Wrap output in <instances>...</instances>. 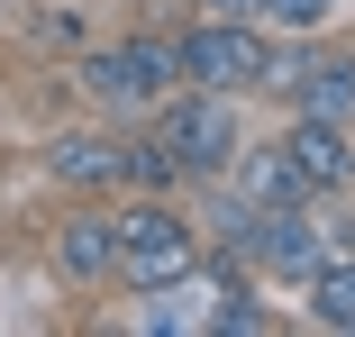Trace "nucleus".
Instances as JSON below:
<instances>
[{"mask_svg": "<svg viewBox=\"0 0 355 337\" xmlns=\"http://www.w3.org/2000/svg\"><path fill=\"white\" fill-rule=\"evenodd\" d=\"M255 210H292V200H310V182H301V164H292V146H237V173H228Z\"/></svg>", "mask_w": 355, "mask_h": 337, "instance_id": "obj_10", "label": "nucleus"}, {"mask_svg": "<svg viewBox=\"0 0 355 337\" xmlns=\"http://www.w3.org/2000/svg\"><path fill=\"white\" fill-rule=\"evenodd\" d=\"M282 146H292L310 200H346V191H355V146H346L337 119H292V137H282Z\"/></svg>", "mask_w": 355, "mask_h": 337, "instance_id": "obj_8", "label": "nucleus"}, {"mask_svg": "<svg viewBox=\"0 0 355 337\" xmlns=\"http://www.w3.org/2000/svg\"><path fill=\"white\" fill-rule=\"evenodd\" d=\"M128 182L146 191V200H173V191H182L191 173H182V155H173L164 137H137V146H128Z\"/></svg>", "mask_w": 355, "mask_h": 337, "instance_id": "obj_13", "label": "nucleus"}, {"mask_svg": "<svg viewBox=\"0 0 355 337\" xmlns=\"http://www.w3.org/2000/svg\"><path fill=\"white\" fill-rule=\"evenodd\" d=\"M209 237H219V255H228V264H255V237H264V210H255L246 191H228V200H219V219H209Z\"/></svg>", "mask_w": 355, "mask_h": 337, "instance_id": "obj_14", "label": "nucleus"}, {"mask_svg": "<svg viewBox=\"0 0 355 337\" xmlns=\"http://www.w3.org/2000/svg\"><path fill=\"white\" fill-rule=\"evenodd\" d=\"M264 37H255V19H200L191 37H182V83L191 92H264Z\"/></svg>", "mask_w": 355, "mask_h": 337, "instance_id": "obj_4", "label": "nucleus"}, {"mask_svg": "<svg viewBox=\"0 0 355 337\" xmlns=\"http://www.w3.org/2000/svg\"><path fill=\"white\" fill-rule=\"evenodd\" d=\"M92 101H173L182 92V37H128V46H101L83 55L73 74Z\"/></svg>", "mask_w": 355, "mask_h": 337, "instance_id": "obj_3", "label": "nucleus"}, {"mask_svg": "<svg viewBox=\"0 0 355 337\" xmlns=\"http://www.w3.org/2000/svg\"><path fill=\"white\" fill-rule=\"evenodd\" d=\"M337 246H346V228H337V219H319V200H292V210H264L255 264H264L273 283H310Z\"/></svg>", "mask_w": 355, "mask_h": 337, "instance_id": "obj_5", "label": "nucleus"}, {"mask_svg": "<svg viewBox=\"0 0 355 337\" xmlns=\"http://www.w3.org/2000/svg\"><path fill=\"white\" fill-rule=\"evenodd\" d=\"M219 310H228V283H209V274H173L164 292H146L137 328H146V337H219Z\"/></svg>", "mask_w": 355, "mask_h": 337, "instance_id": "obj_7", "label": "nucleus"}, {"mask_svg": "<svg viewBox=\"0 0 355 337\" xmlns=\"http://www.w3.org/2000/svg\"><path fill=\"white\" fill-rule=\"evenodd\" d=\"M46 173H55L64 191H119V182H128V146L101 137V128H64V137L46 146Z\"/></svg>", "mask_w": 355, "mask_h": 337, "instance_id": "obj_9", "label": "nucleus"}, {"mask_svg": "<svg viewBox=\"0 0 355 337\" xmlns=\"http://www.w3.org/2000/svg\"><path fill=\"white\" fill-rule=\"evenodd\" d=\"M301 292H310V319H319V328L355 337V246H337V255L319 264V274H310Z\"/></svg>", "mask_w": 355, "mask_h": 337, "instance_id": "obj_12", "label": "nucleus"}, {"mask_svg": "<svg viewBox=\"0 0 355 337\" xmlns=\"http://www.w3.org/2000/svg\"><path fill=\"white\" fill-rule=\"evenodd\" d=\"M155 137L182 155V173H200V182H219V173H237V92H173V101H155Z\"/></svg>", "mask_w": 355, "mask_h": 337, "instance_id": "obj_1", "label": "nucleus"}, {"mask_svg": "<svg viewBox=\"0 0 355 337\" xmlns=\"http://www.w3.org/2000/svg\"><path fill=\"white\" fill-rule=\"evenodd\" d=\"M264 19H273V28H301V37H310V28H328V19H337V0H264Z\"/></svg>", "mask_w": 355, "mask_h": 337, "instance_id": "obj_15", "label": "nucleus"}, {"mask_svg": "<svg viewBox=\"0 0 355 337\" xmlns=\"http://www.w3.org/2000/svg\"><path fill=\"white\" fill-rule=\"evenodd\" d=\"M282 101H292L301 119H337V128H346V110H355V64H346V55H319V64H301V83L282 92Z\"/></svg>", "mask_w": 355, "mask_h": 337, "instance_id": "obj_11", "label": "nucleus"}, {"mask_svg": "<svg viewBox=\"0 0 355 337\" xmlns=\"http://www.w3.org/2000/svg\"><path fill=\"white\" fill-rule=\"evenodd\" d=\"M191 264H200V237H191V219L164 210V200H146V210L119 219V274H110V283H128V292H164L173 274H191Z\"/></svg>", "mask_w": 355, "mask_h": 337, "instance_id": "obj_2", "label": "nucleus"}, {"mask_svg": "<svg viewBox=\"0 0 355 337\" xmlns=\"http://www.w3.org/2000/svg\"><path fill=\"white\" fill-rule=\"evenodd\" d=\"M46 264H55V283L64 292H101L110 274H119V219L101 210H73V219H55V237H46Z\"/></svg>", "mask_w": 355, "mask_h": 337, "instance_id": "obj_6", "label": "nucleus"}, {"mask_svg": "<svg viewBox=\"0 0 355 337\" xmlns=\"http://www.w3.org/2000/svg\"><path fill=\"white\" fill-rule=\"evenodd\" d=\"M28 28H37V37H46V46H73V37H83V19H64V10H37V19H28Z\"/></svg>", "mask_w": 355, "mask_h": 337, "instance_id": "obj_16", "label": "nucleus"}, {"mask_svg": "<svg viewBox=\"0 0 355 337\" xmlns=\"http://www.w3.org/2000/svg\"><path fill=\"white\" fill-rule=\"evenodd\" d=\"M209 19H264V0H200Z\"/></svg>", "mask_w": 355, "mask_h": 337, "instance_id": "obj_17", "label": "nucleus"}]
</instances>
